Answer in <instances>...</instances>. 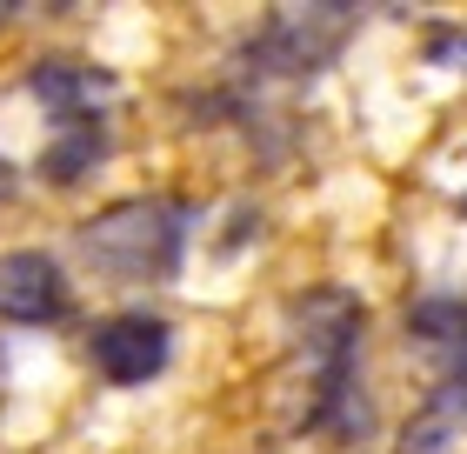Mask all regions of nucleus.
<instances>
[{
  "instance_id": "f257e3e1",
  "label": "nucleus",
  "mask_w": 467,
  "mask_h": 454,
  "mask_svg": "<svg viewBox=\"0 0 467 454\" xmlns=\"http://www.w3.org/2000/svg\"><path fill=\"white\" fill-rule=\"evenodd\" d=\"M187 241V214L174 201H120L80 227V254L114 280H161L174 274Z\"/></svg>"
},
{
  "instance_id": "f03ea898",
  "label": "nucleus",
  "mask_w": 467,
  "mask_h": 454,
  "mask_svg": "<svg viewBox=\"0 0 467 454\" xmlns=\"http://www.w3.org/2000/svg\"><path fill=\"white\" fill-rule=\"evenodd\" d=\"M88 354H94V367L108 381L140 387L147 375H161V367H167V321H154V314H114V321H100V328H94Z\"/></svg>"
},
{
  "instance_id": "7ed1b4c3",
  "label": "nucleus",
  "mask_w": 467,
  "mask_h": 454,
  "mask_svg": "<svg viewBox=\"0 0 467 454\" xmlns=\"http://www.w3.org/2000/svg\"><path fill=\"white\" fill-rule=\"evenodd\" d=\"M60 308H67V280H60L54 254H40V248L0 254V314L20 321V328H40Z\"/></svg>"
},
{
  "instance_id": "20e7f679",
  "label": "nucleus",
  "mask_w": 467,
  "mask_h": 454,
  "mask_svg": "<svg viewBox=\"0 0 467 454\" xmlns=\"http://www.w3.org/2000/svg\"><path fill=\"white\" fill-rule=\"evenodd\" d=\"M34 94L54 107V114H67V121H88L100 100H108L114 88L100 80L94 68H74V60H40L34 68Z\"/></svg>"
},
{
  "instance_id": "39448f33",
  "label": "nucleus",
  "mask_w": 467,
  "mask_h": 454,
  "mask_svg": "<svg viewBox=\"0 0 467 454\" xmlns=\"http://www.w3.org/2000/svg\"><path fill=\"white\" fill-rule=\"evenodd\" d=\"M461 421H467V367H454V375L441 381V395L420 407V421L408 428V448L400 454H448L454 435H461Z\"/></svg>"
},
{
  "instance_id": "423d86ee",
  "label": "nucleus",
  "mask_w": 467,
  "mask_h": 454,
  "mask_svg": "<svg viewBox=\"0 0 467 454\" xmlns=\"http://www.w3.org/2000/svg\"><path fill=\"white\" fill-rule=\"evenodd\" d=\"M100 154H108V134H100L94 121H67V134H60L47 154H40V174H47L54 187H74Z\"/></svg>"
},
{
  "instance_id": "0eeeda50",
  "label": "nucleus",
  "mask_w": 467,
  "mask_h": 454,
  "mask_svg": "<svg viewBox=\"0 0 467 454\" xmlns=\"http://www.w3.org/2000/svg\"><path fill=\"white\" fill-rule=\"evenodd\" d=\"M408 321H414V334H428V341H461L467 334V308L461 301H420Z\"/></svg>"
},
{
  "instance_id": "6e6552de",
  "label": "nucleus",
  "mask_w": 467,
  "mask_h": 454,
  "mask_svg": "<svg viewBox=\"0 0 467 454\" xmlns=\"http://www.w3.org/2000/svg\"><path fill=\"white\" fill-rule=\"evenodd\" d=\"M434 54H441V60H448V54L467 60V34H434Z\"/></svg>"
},
{
  "instance_id": "1a4fd4ad",
  "label": "nucleus",
  "mask_w": 467,
  "mask_h": 454,
  "mask_svg": "<svg viewBox=\"0 0 467 454\" xmlns=\"http://www.w3.org/2000/svg\"><path fill=\"white\" fill-rule=\"evenodd\" d=\"M7 194H14V174H7V161H0V201H7Z\"/></svg>"
}]
</instances>
